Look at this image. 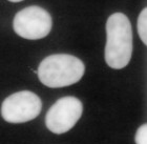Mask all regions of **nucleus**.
<instances>
[{
    "label": "nucleus",
    "mask_w": 147,
    "mask_h": 144,
    "mask_svg": "<svg viewBox=\"0 0 147 144\" xmlns=\"http://www.w3.org/2000/svg\"><path fill=\"white\" fill-rule=\"evenodd\" d=\"M84 72V63L79 58L68 54H55L43 59L37 74L45 86L58 89L80 81Z\"/></svg>",
    "instance_id": "2"
},
{
    "label": "nucleus",
    "mask_w": 147,
    "mask_h": 144,
    "mask_svg": "<svg viewBox=\"0 0 147 144\" xmlns=\"http://www.w3.org/2000/svg\"><path fill=\"white\" fill-rule=\"evenodd\" d=\"M135 140L137 144H147V125L143 124L136 133Z\"/></svg>",
    "instance_id": "7"
},
{
    "label": "nucleus",
    "mask_w": 147,
    "mask_h": 144,
    "mask_svg": "<svg viewBox=\"0 0 147 144\" xmlns=\"http://www.w3.org/2000/svg\"><path fill=\"white\" fill-rule=\"evenodd\" d=\"M137 28L138 34L141 38L142 42L147 44V9L145 7L139 15L138 21H137Z\"/></svg>",
    "instance_id": "6"
},
{
    "label": "nucleus",
    "mask_w": 147,
    "mask_h": 144,
    "mask_svg": "<svg viewBox=\"0 0 147 144\" xmlns=\"http://www.w3.org/2000/svg\"><path fill=\"white\" fill-rule=\"evenodd\" d=\"M52 26L51 14L38 5L28 6L19 11L13 20V28L16 34L28 40H38L46 37Z\"/></svg>",
    "instance_id": "3"
},
{
    "label": "nucleus",
    "mask_w": 147,
    "mask_h": 144,
    "mask_svg": "<svg viewBox=\"0 0 147 144\" xmlns=\"http://www.w3.org/2000/svg\"><path fill=\"white\" fill-rule=\"evenodd\" d=\"M41 108V99L35 93L22 91L12 94L2 102L1 116L6 122L24 123L35 119Z\"/></svg>",
    "instance_id": "4"
},
{
    "label": "nucleus",
    "mask_w": 147,
    "mask_h": 144,
    "mask_svg": "<svg viewBox=\"0 0 147 144\" xmlns=\"http://www.w3.org/2000/svg\"><path fill=\"white\" fill-rule=\"evenodd\" d=\"M83 112L82 102L73 96H66L52 105L45 117L46 127L54 134L61 135L73 128Z\"/></svg>",
    "instance_id": "5"
},
{
    "label": "nucleus",
    "mask_w": 147,
    "mask_h": 144,
    "mask_svg": "<svg viewBox=\"0 0 147 144\" xmlns=\"http://www.w3.org/2000/svg\"><path fill=\"white\" fill-rule=\"evenodd\" d=\"M11 2H20V1H23V0H9Z\"/></svg>",
    "instance_id": "8"
},
{
    "label": "nucleus",
    "mask_w": 147,
    "mask_h": 144,
    "mask_svg": "<svg viewBox=\"0 0 147 144\" xmlns=\"http://www.w3.org/2000/svg\"><path fill=\"white\" fill-rule=\"evenodd\" d=\"M106 35L105 62L113 70L124 68L132 55V28L128 17L123 13L110 15L106 22Z\"/></svg>",
    "instance_id": "1"
}]
</instances>
